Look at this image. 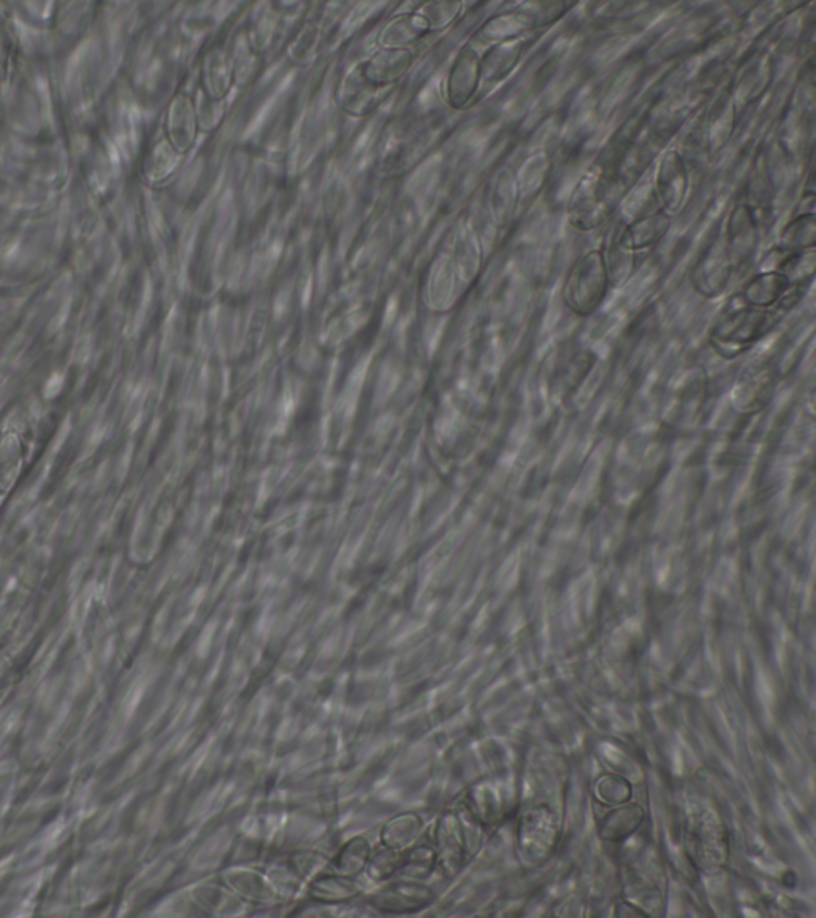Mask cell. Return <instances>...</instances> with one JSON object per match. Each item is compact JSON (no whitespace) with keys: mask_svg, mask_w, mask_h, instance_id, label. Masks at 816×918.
Segmentation results:
<instances>
[{"mask_svg":"<svg viewBox=\"0 0 816 918\" xmlns=\"http://www.w3.org/2000/svg\"><path fill=\"white\" fill-rule=\"evenodd\" d=\"M563 13V3H523L513 12L491 18L480 29V35L487 42H510L520 39L524 32L555 23Z\"/></svg>","mask_w":816,"mask_h":918,"instance_id":"obj_4","label":"cell"},{"mask_svg":"<svg viewBox=\"0 0 816 918\" xmlns=\"http://www.w3.org/2000/svg\"><path fill=\"white\" fill-rule=\"evenodd\" d=\"M670 227H672V218L663 210L659 213L638 217L622 232L618 242L619 249L629 254L647 249V247L661 242L663 236L669 233Z\"/></svg>","mask_w":816,"mask_h":918,"instance_id":"obj_10","label":"cell"},{"mask_svg":"<svg viewBox=\"0 0 816 918\" xmlns=\"http://www.w3.org/2000/svg\"><path fill=\"white\" fill-rule=\"evenodd\" d=\"M783 313L740 305L727 309L712 330L713 348L726 359H734L777 326Z\"/></svg>","mask_w":816,"mask_h":918,"instance_id":"obj_1","label":"cell"},{"mask_svg":"<svg viewBox=\"0 0 816 918\" xmlns=\"http://www.w3.org/2000/svg\"><path fill=\"white\" fill-rule=\"evenodd\" d=\"M655 184H657L663 211L666 214L676 213L683 206L688 188V171L680 153H665L659 165Z\"/></svg>","mask_w":816,"mask_h":918,"instance_id":"obj_9","label":"cell"},{"mask_svg":"<svg viewBox=\"0 0 816 918\" xmlns=\"http://www.w3.org/2000/svg\"><path fill=\"white\" fill-rule=\"evenodd\" d=\"M731 272V258H728L724 244H721V246L713 247L712 253L703 257L701 265L697 267L694 283L697 284L702 294L720 295L728 284Z\"/></svg>","mask_w":816,"mask_h":918,"instance_id":"obj_13","label":"cell"},{"mask_svg":"<svg viewBox=\"0 0 816 918\" xmlns=\"http://www.w3.org/2000/svg\"><path fill=\"white\" fill-rule=\"evenodd\" d=\"M757 244V224L748 204H740L732 211L726 233V253L732 267L746 264L752 258Z\"/></svg>","mask_w":816,"mask_h":918,"instance_id":"obj_8","label":"cell"},{"mask_svg":"<svg viewBox=\"0 0 816 918\" xmlns=\"http://www.w3.org/2000/svg\"><path fill=\"white\" fill-rule=\"evenodd\" d=\"M482 79V58L471 47L458 54L447 79V98L451 108L461 109L471 102Z\"/></svg>","mask_w":816,"mask_h":918,"instance_id":"obj_7","label":"cell"},{"mask_svg":"<svg viewBox=\"0 0 816 918\" xmlns=\"http://www.w3.org/2000/svg\"><path fill=\"white\" fill-rule=\"evenodd\" d=\"M196 134H198V123H196L195 105L187 96H178L170 114V136L174 149L181 155L187 153L195 144Z\"/></svg>","mask_w":816,"mask_h":918,"instance_id":"obj_14","label":"cell"},{"mask_svg":"<svg viewBox=\"0 0 816 918\" xmlns=\"http://www.w3.org/2000/svg\"><path fill=\"white\" fill-rule=\"evenodd\" d=\"M453 268L465 279H471L480 267V244L471 228H462L458 233L453 249Z\"/></svg>","mask_w":816,"mask_h":918,"instance_id":"obj_15","label":"cell"},{"mask_svg":"<svg viewBox=\"0 0 816 918\" xmlns=\"http://www.w3.org/2000/svg\"><path fill=\"white\" fill-rule=\"evenodd\" d=\"M611 284V268L600 251H590L579 258L564 284V304L575 315L586 316L595 312Z\"/></svg>","mask_w":816,"mask_h":918,"instance_id":"obj_2","label":"cell"},{"mask_svg":"<svg viewBox=\"0 0 816 918\" xmlns=\"http://www.w3.org/2000/svg\"><path fill=\"white\" fill-rule=\"evenodd\" d=\"M225 112H227L225 101L211 100V98H207L206 94L200 91V98L195 104L198 130L204 131V133H211V131L217 130L222 125V122H224Z\"/></svg>","mask_w":816,"mask_h":918,"instance_id":"obj_17","label":"cell"},{"mask_svg":"<svg viewBox=\"0 0 816 918\" xmlns=\"http://www.w3.org/2000/svg\"><path fill=\"white\" fill-rule=\"evenodd\" d=\"M815 232L814 214H804V216L794 218L788 227L783 230V249L790 251V253H803V251L814 246Z\"/></svg>","mask_w":816,"mask_h":918,"instance_id":"obj_16","label":"cell"},{"mask_svg":"<svg viewBox=\"0 0 816 918\" xmlns=\"http://www.w3.org/2000/svg\"><path fill=\"white\" fill-rule=\"evenodd\" d=\"M614 185L606 174L590 171L571 196L568 216L573 227L589 232L606 221L614 204Z\"/></svg>","mask_w":816,"mask_h":918,"instance_id":"obj_3","label":"cell"},{"mask_svg":"<svg viewBox=\"0 0 816 918\" xmlns=\"http://www.w3.org/2000/svg\"><path fill=\"white\" fill-rule=\"evenodd\" d=\"M414 61L411 49H381L359 63V68L371 85L388 91L407 75Z\"/></svg>","mask_w":816,"mask_h":918,"instance_id":"obj_5","label":"cell"},{"mask_svg":"<svg viewBox=\"0 0 816 918\" xmlns=\"http://www.w3.org/2000/svg\"><path fill=\"white\" fill-rule=\"evenodd\" d=\"M385 96V91L371 85L356 64L341 80L335 93V102L341 112L351 116H366L377 109Z\"/></svg>","mask_w":816,"mask_h":918,"instance_id":"obj_6","label":"cell"},{"mask_svg":"<svg viewBox=\"0 0 816 918\" xmlns=\"http://www.w3.org/2000/svg\"><path fill=\"white\" fill-rule=\"evenodd\" d=\"M235 64L227 51L211 50L204 57L202 65V93L211 100L225 101L233 82H235Z\"/></svg>","mask_w":816,"mask_h":918,"instance_id":"obj_12","label":"cell"},{"mask_svg":"<svg viewBox=\"0 0 816 918\" xmlns=\"http://www.w3.org/2000/svg\"><path fill=\"white\" fill-rule=\"evenodd\" d=\"M431 32L428 18L418 7L415 12L397 14L381 29L380 45L381 49H411Z\"/></svg>","mask_w":816,"mask_h":918,"instance_id":"obj_11","label":"cell"}]
</instances>
